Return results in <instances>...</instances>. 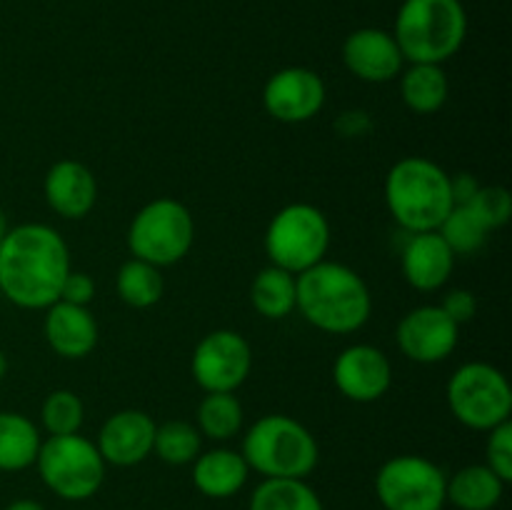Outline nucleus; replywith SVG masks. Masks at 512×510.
Masks as SVG:
<instances>
[{
  "mask_svg": "<svg viewBox=\"0 0 512 510\" xmlns=\"http://www.w3.org/2000/svg\"><path fill=\"white\" fill-rule=\"evenodd\" d=\"M70 270L68 243L45 223L8 228L0 243V293L23 310H45L58 303Z\"/></svg>",
  "mask_w": 512,
  "mask_h": 510,
  "instance_id": "obj_1",
  "label": "nucleus"
},
{
  "mask_svg": "<svg viewBox=\"0 0 512 510\" xmlns=\"http://www.w3.org/2000/svg\"><path fill=\"white\" fill-rule=\"evenodd\" d=\"M300 310L313 328L330 335H348L363 328L373 313V295L358 270L338 260H320L295 275Z\"/></svg>",
  "mask_w": 512,
  "mask_h": 510,
  "instance_id": "obj_2",
  "label": "nucleus"
},
{
  "mask_svg": "<svg viewBox=\"0 0 512 510\" xmlns=\"http://www.w3.org/2000/svg\"><path fill=\"white\" fill-rule=\"evenodd\" d=\"M385 205L405 233L438 230L455 208L450 173L423 155H408L388 170Z\"/></svg>",
  "mask_w": 512,
  "mask_h": 510,
  "instance_id": "obj_3",
  "label": "nucleus"
},
{
  "mask_svg": "<svg viewBox=\"0 0 512 510\" xmlns=\"http://www.w3.org/2000/svg\"><path fill=\"white\" fill-rule=\"evenodd\" d=\"M468 35V13L460 0H403L395 15L393 38L405 63L443 65Z\"/></svg>",
  "mask_w": 512,
  "mask_h": 510,
  "instance_id": "obj_4",
  "label": "nucleus"
},
{
  "mask_svg": "<svg viewBox=\"0 0 512 510\" xmlns=\"http://www.w3.org/2000/svg\"><path fill=\"white\" fill-rule=\"evenodd\" d=\"M243 458L250 470L263 478L305 480L320 460L315 435L300 420L270 413L255 420L243 438Z\"/></svg>",
  "mask_w": 512,
  "mask_h": 510,
  "instance_id": "obj_5",
  "label": "nucleus"
},
{
  "mask_svg": "<svg viewBox=\"0 0 512 510\" xmlns=\"http://www.w3.org/2000/svg\"><path fill=\"white\" fill-rule=\"evenodd\" d=\"M40 480L60 500L80 503L93 498L105 480V460L98 445L85 435H50L35 458Z\"/></svg>",
  "mask_w": 512,
  "mask_h": 510,
  "instance_id": "obj_6",
  "label": "nucleus"
},
{
  "mask_svg": "<svg viewBox=\"0 0 512 510\" xmlns=\"http://www.w3.org/2000/svg\"><path fill=\"white\" fill-rule=\"evenodd\" d=\"M330 223L310 203H290L273 215L265 230V255L270 265L298 275L325 260L330 250Z\"/></svg>",
  "mask_w": 512,
  "mask_h": 510,
  "instance_id": "obj_7",
  "label": "nucleus"
},
{
  "mask_svg": "<svg viewBox=\"0 0 512 510\" xmlns=\"http://www.w3.org/2000/svg\"><path fill=\"white\" fill-rule=\"evenodd\" d=\"M195 240V220L188 205L173 198H155L135 213L128 228V248L133 258L155 268L175 265L190 253Z\"/></svg>",
  "mask_w": 512,
  "mask_h": 510,
  "instance_id": "obj_8",
  "label": "nucleus"
},
{
  "mask_svg": "<svg viewBox=\"0 0 512 510\" xmlns=\"http://www.w3.org/2000/svg\"><path fill=\"white\" fill-rule=\"evenodd\" d=\"M448 408L465 428L488 433L495 425L508 423L512 413V388L505 373L495 365L473 360L450 375Z\"/></svg>",
  "mask_w": 512,
  "mask_h": 510,
  "instance_id": "obj_9",
  "label": "nucleus"
},
{
  "mask_svg": "<svg viewBox=\"0 0 512 510\" xmlns=\"http://www.w3.org/2000/svg\"><path fill=\"white\" fill-rule=\"evenodd\" d=\"M375 495L385 510H443L448 475L423 455H395L380 465Z\"/></svg>",
  "mask_w": 512,
  "mask_h": 510,
  "instance_id": "obj_10",
  "label": "nucleus"
},
{
  "mask_svg": "<svg viewBox=\"0 0 512 510\" xmlns=\"http://www.w3.org/2000/svg\"><path fill=\"white\" fill-rule=\"evenodd\" d=\"M253 370V348L238 330H210L195 345L190 373L205 393H235Z\"/></svg>",
  "mask_w": 512,
  "mask_h": 510,
  "instance_id": "obj_11",
  "label": "nucleus"
},
{
  "mask_svg": "<svg viewBox=\"0 0 512 510\" xmlns=\"http://www.w3.org/2000/svg\"><path fill=\"white\" fill-rule=\"evenodd\" d=\"M395 340L400 353L413 363H443L458 348L460 325L440 305H420L400 318Z\"/></svg>",
  "mask_w": 512,
  "mask_h": 510,
  "instance_id": "obj_12",
  "label": "nucleus"
},
{
  "mask_svg": "<svg viewBox=\"0 0 512 510\" xmlns=\"http://www.w3.org/2000/svg\"><path fill=\"white\" fill-rule=\"evenodd\" d=\"M325 95L328 90L315 70L290 65L268 78L263 88V108L270 118L280 123H308L323 110Z\"/></svg>",
  "mask_w": 512,
  "mask_h": 510,
  "instance_id": "obj_13",
  "label": "nucleus"
},
{
  "mask_svg": "<svg viewBox=\"0 0 512 510\" xmlns=\"http://www.w3.org/2000/svg\"><path fill=\"white\" fill-rule=\"evenodd\" d=\"M333 383L353 403H375L393 385V365L375 345H348L333 363Z\"/></svg>",
  "mask_w": 512,
  "mask_h": 510,
  "instance_id": "obj_14",
  "label": "nucleus"
},
{
  "mask_svg": "<svg viewBox=\"0 0 512 510\" xmlns=\"http://www.w3.org/2000/svg\"><path fill=\"white\" fill-rule=\"evenodd\" d=\"M155 423L145 410L125 408L110 415L103 425L95 445L103 455L105 465L115 468H133L153 455Z\"/></svg>",
  "mask_w": 512,
  "mask_h": 510,
  "instance_id": "obj_15",
  "label": "nucleus"
},
{
  "mask_svg": "<svg viewBox=\"0 0 512 510\" xmlns=\"http://www.w3.org/2000/svg\"><path fill=\"white\" fill-rule=\"evenodd\" d=\"M343 63L365 83H390L405 68L398 40L390 30L358 28L343 40Z\"/></svg>",
  "mask_w": 512,
  "mask_h": 510,
  "instance_id": "obj_16",
  "label": "nucleus"
},
{
  "mask_svg": "<svg viewBox=\"0 0 512 510\" xmlns=\"http://www.w3.org/2000/svg\"><path fill=\"white\" fill-rule=\"evenodd\" d=\"M45 203L65 220H80L95 208L98 180L80 160H58L50 165L43 180Z\"/></svg>",
  "mask_w": 512,
  "mask_h": 510,
  "instance_id": "obj_17",
  "label": "nucleus"
},
{
  "mask_svg": "<svg viewBox=\"0 0 512 510\" xmlns=\"http://www.w3.org/2000/svg\"><path fill=\"white\" fill-rule=\"evenodd\" d=\"M405 283L420 293L440 290L450 280L455 268V253L448 248L438 230L428 233H408V240L400 253Z\"/></svg>",
  "mask_w": 512,
  "mask_h": 510,
  "instance_id": "obj_18",
  "label": "nucleus"
},
{
  "mask_svg": "<svg viewBox=\"0 0 512 510\" xmlns=\"http://www.w3.org/2000/svg\"><path fill=\"white\" fill-rule=\"evenodd\" d=\"M43 333L53 353L65 360H83L98 345V320L85 305H70L58 300L45 308Z\"/></svg>",
  "mask_w": 512,
  "mask_h": 510,
  "instance_id": "obj_19",
  "label": "nucleus"
},
{
  "mask_svg": "<svg viewBox=\"0 0 512 510\" xmlns=\"http://www.w3.org/2000/svg\"><path fill=\"white\" fill-rule=\"evenodd\" d=\"M248 475L243 453L233 448H210L193 460V485L205 498H233L245 488Z\"/></svg>",
  "mask_w": 512,
  "mask_h": 510,
  "instance_id": "obj_20",
  "label": "nucleus"
},
{
  "mask_svg": "<svg viewBox=\"0 0 512 510\" xmlns=\"http://www.w3.org/2000/svg\"><path fill=\"white\" fill-rule=\"evenodd\" d=\"M450 80L443 65L410 63L400 73V98L413 113L433 115L448 103Z\"/></svg>",
  "mask_w": 512,
  "mask_h": 510,
  "instance_id": "obj_21",
  "label": "nucleus"
},
{
  "mask_svg": "<svg viewBox=\"0 0 512 510\" xmlns=\"http://www.w3.org/2000/svg\"><path fill=\"white\" fill-rule=\"evenodd\" d=\"M43 438L28 415L0 410V470L20 473L35 465Z\"/></svg>",
  "mask_w": 512,
  "mask_h": 510,
  "instance_id": "obj_22",
  "label": "nucleus"
},
{
  "mask_svg": "<svg viewBox=\"0 0 512 510\" xmlns=\"http://www.w3.org/2000/svg\"><path fill=\"white\" fill-rule=\"evenodd\" d=\"M505 485L485 463L465 465L448 478V503L458 510H493L503 500Z\"/></svg>",
  "mask_w": 512,
  "mask_h": 510,
  "instance_id": "obj_23",
  "label": "nucleus"
},
{
  "mask_svg": "<svg viewBox=\"0 0 512 510\" xmlns=\"http://www.w3.org/2000/svg\"><path fill=\"white\" fill-rule=\"evenodd\" d=\"M298 288H295V275L278 265H268L260 270L250 285V303L263 318L283 320L295 310Z\"/></svg>",
  "mask_w": 512,
  "mask_h": 510,
  "instance_id": "obj_24",
  "label": "nucleus"
},
{
  "mask_svg": "<svg viewBox=\"0 0 512 510\" xmlns=\"http://www.w3.org/2000/svg\"><path fill=\"white\" fill-rule=\"evenodd\" d=\"M250 510H325L323 500L305 480L263 478L250 495Z\"/></svg>",
  "mask_w": 512,
  "mask_h": 510,
  "instance_id": "obj_25",
  "label": "nucleus"
},
{
  "mask_svg": "<svg viewBox=\"0 0 512 510\" xmlns=\"http://www.w3.org/2000/svg\"><path fill=\"white\" fill-rule=\"evenodd\" d=\"M115 290L125 305L145 310L153 308L163 298L165 280L160 268L145 263V260L130 258L120 265L118 275H115Z\"/></svg>",
  "mask_w": 512,
  "mask_h": 510,
  "instance_id": "obj_26",
  "label": "nucleus"
},
{
  "mask_svg": "<svg viewBox=\"0 0 512 510\" xmlns=\"http://www.w3.org/2000/svg\"><path fill=\"white\" fill-rule=\"evenodd\" d=\"M243 405L235 398V393H205L198 405V425L200 435L225 443L233 440L243 430Z\"/></svg>",
  "mask_w": 512,
  "mask_h": 510,
  "instance_id": "obj_27",
  "label": "nucleus"
},
{
  "mask_svg": "<svg viewBox=\"0 0 512 510\" xmlns=\"http://www.w3.org/2000/svg\"><path fill=\"white\" fill-rule=\"evenodd\" d=\"M153 453L168 465H190L203 453V435L188 420H165L155 428Z\"/></svg>",
  "mask_w": 512,
  "mask_h": 510,
  "instance_id": "obj_28",
  "label": "nucleus"
},
{
  "mask_svg": "<svg viewBox=\"0 0 512 510\" xmlns=\"http://www.w3.org/2000/svg\"><path fill=\"white\" fill-rule=\"evenodd\" d=\"M438 233L455 255H473L483 248L490 230L465 205H455L438 225Z\"/></svg>",
  "mask_w": 512,
  "mask_h": 510,
  "instance_id": "obj_29",
  "label": "nucleus"
},
{
  "mask_svg": "<svg viewBox=\"0 0 512 510\" xmlns=\"http://www.w3.org/2000/svg\"><path fill=\"white\" fill-rule=\"evenodd\" d=\"M40 420H43V428L48 430V435L80 433L85 420V405L73 390H53V393L45 395Z\"/></svg>",
  "mask_w": 512,
  "mask_h": 510,
  "instance_id": "obj_30",
  "label": "nucleus"
},
{
  "mask_svg": "<svg viewBox=\"0 0 512 510\" xmlns=\"http://www.w3.org/2000/svg\"><path fill=\"white\" fill-rule=\"evenodd\" d=\"M465 208L485 225V230H498L510 220L512 195L503 185H480Z\"/></svg>",
  "mask_w": 512,
  "mask_h": 510,
  "instance_id": "obj_31",
  "label": "nucleus"
},
{
  "mask_svg": "<svg viewBox=\"0 0 512 510\" xmlns=\"http://www.w3.org/2000/svg\"><path fill=\"white\" fill-rule=\"evenodd\" d=\"M485 465L498 475L503 483L512 480V423H500L488 430L485 443Z\"/></svg>",
  "mask_w": 512,
  "mask_h": 510,
  "instance_id": "obj_32",
  "label": "nucleus"
},
{
  "mask_svg": "<svg viewBox=\"0 0 512 510\" xmlns=\"http://www.w3.org/2000/svg\"><path fill=\"white\" fill-rule=\"evenodd\" d=\"M95 298V280L90 278L83 270H70L63 280V288H60V298L63 303L70 305H85L88 308L90 300Z\"/></svg>",
  "mask_w": 512,
  "mask_h": 510,
  "instance_id": "obj_33",
  "label": "nucleus"
},
{
  "mask_svg": "<svg viewBox=\"0 0 512 510\" xmlns=\"http://www.w3.org/2000/svg\"><path fill=\"white\" fill-rule=\"evenodd\" d=\"M440 308H443L445 315H450L455 323L463 325V323H470V320L475 318V313H478V298H475L470 290L453 288L445 293Z\"/></svg>",
  "mask_w": 512,
  "mask_h": 510,
  "instance_id": "obj_34",
  "label": "nucleus"
},
{
  "mask_svg": "<svg viewBox=\"0 0 512 510\" xmlns=\"http://www.w3.org/2000/svg\"><path fill=\"white\" fill-rule=\"evenodd\" d=\"M335 130H338L340 138H365L373 130V120L365 110H343L335 118Z\"/></svg>",
  "mask_w": 512,
  "mask_h": 510,
  "instance_id": "obj_35",
  "label": "nucleus"
},
{
  "mask_svg": "<svg viewBox=\"0 0 512 510\" xmlns=\"http://www.w3.org/2000/svg\"><path fill=\"white\" fill-rule=\"evenodd\" d=\"M480 183L475 175L470 173H455L450 175V190H453V203L455 205H468L473 195L478 193Z\"/></svg>",
  "mask_w": 512,
  "mask_h": 510,
  "instance_id": "obj_36",
  "label": "nucleus"
},
{
  "mask_svg": "<svg viewBox=\"0 0 512 510\" xmlns=\"http://www.w3.org/2000/svg\"><path fill=\"white\" fill-rule=\"evenodd\" d=\"M5 510H45V508L38 503V500L20 498V500H13V503H10Z\"/></svg>",
  "mask_w": 512,
  "mask_h": 510,
  "instance_id": "obj_37",
  "label": "nucleus"
},
{
  "mask_svg": "<svg viewBox=\"0 0 512 510\" xmlns=\"http://www.w3.org/2000/svg\"><path fill=\"white\" fill-rule=\"evenodd\" d=\"M8 218H5V213L3 210H0V243H3V238H5V233H8Z\"/></svg>",
  "mask_w": 512,
  "mask_h": 510,
  "instance_id": "obj_38",
  "label": "nucleus"
},
{
  "mask_svg": "<svg viewBox=\"0 0 512 510\" xmlns=\"http://www.w3.org/2000/svg\"><path fill=\"white\" fill-rule=\"evenodd\" d=\"M5 373H8V355H5L3 350H0V380L5 378Z\"/></svg>",
  "mask_w": 512,
  "mask_h": 510,
  "instance_id": "obj_39",
  "label": "nucleus"
}]
</instances>
